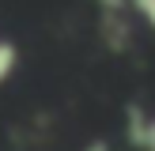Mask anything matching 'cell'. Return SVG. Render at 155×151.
Wrapping results in <instances>:
<instances>
[{
  "label": "cell",
  "instance_id": "3957f363",
  "mask_svg": "<svg viewBox=\"0 0 155 151\" xmlns=\"http://www.w3.org/2000/svg\"><path fill=\"white\" fill-rule=\"evenodd\" d=\"M129 8H133V11H136V15H140V19L155 30V0H129Z\"/></svg>",
  "mask_w": 155,
  "mask_h": 151
},
{
  "label": "cell",
  "instance_id": "6da1fadb",
  "mask_svg": "<svg viewBox=\"0 0 155 151\" xmlns=\"http://www.w3.org/2000/svg\"><path fill=\"white\" fill-rule=\"evenodd\" d=\"M129 143L140 151H155V117L129 110Z\"/></svg>",
  "mask_w": 155,
  "mask_h": 151
},
{
  "label": "cell",
  "instance_id": "7a4b0ae2",
  "mask_svg": "<svg viewBox=\"0 0 155 151\" xmlns=\"http://www.w3.org/2000/svg\"><path fill=\"white\" fill-rule=\"evenodd\" d=\"M19 68V45L12 38H0V83H8Z\"/></svg>",
  "mask_w": 155,
  "mask_h": 151
}]
</instances>
